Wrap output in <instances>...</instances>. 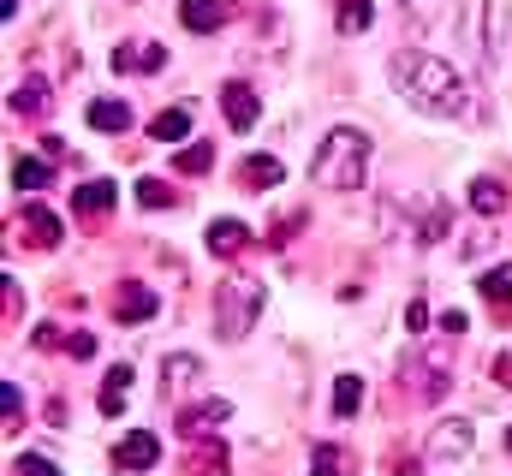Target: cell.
I'll use <instances>...</instances> for the list:
<instances>
[{
  "instance_id": "1",
  "label": "cell",
  "mask_w": 512,
  "mask_h": 476,
  "mask_svg": "<svg viewBox=\"0 0 512 476\" xmlns=\"http://www.w3.org/2000/svg\"><path fill=\"white\" fill-rule=\"evenodd\" d=\"M387 78L399 84V96L417 108V114H435V119H471L477 114V102H471V84H465V72L453 66V60H441V54H393L387 60Z\"/></svg>"
},
{
  "instance_id": "2",
  "label": "cell",
  "mask_w": 512,
  "mask_h": 476,
  "mask_svg": "<svg viewBox=\"0 0 512 476\" xmlns=\"http://www.w3.org/2000/svg\"><path fill=\"white\" fill-rule=\"evenodd\" d=\"M364 173H370V131L358 125H334L310 161V179L322 191H364Z\"/></svg>"
},
{
  "instance_id": "3",
  "label": "cell",
  "mask_w": 512,
  "mask_h": 476,
  "mask_svg": "<svg viewBox=\"0 0 512 476\" xmlns=\"http://www.w3.org/2000/svg\"><path fill=\"white\" fill-rule=\"evenodd\" d=\"M262 304H268L262 280H251V274L221 280V286H215V334H221V340H245L256 328V316H262Z\"/></svg>"
},
{
  "instance_id": "4",
  "label": "cell",
  "mask_w": 512,
  "mask_h": 476,
  "mask_svg": "<svg viewBox=\"0 0 512 476\" xmlns=\"http://www.w3.org/2000/svg\"><path fill=\"white\" fill-rule=\"evenodd\" d=\"M471 423L465 417H447V423H435V435H429V447H423V459L429 465H453V459H465L471 453Z\"/></svg>"
},
{
  "instance_id": "5",
  "label": "cell",
  "mask_w": 512,
  "mask_h": 476,
  "mask_svg": "<svg viewBox=\"0 0 512 476\" xmlns=\"http://www.w3.org/2000/svg\"><path fill=\"white\" fill-rule=\"evenodd\" d=\"M227 417H233V405H227V399H197V405H185V411H179V435H185V441H209Z\"/></svg>"
},
{
  "instance_id": "6",
  "label": "cell",
  "mask_w": 512,
  "mask_h": 476,
  "mask_svg": "<svg viewBox=\"0 0 512 476\" xmlns=\"http://www.w3.org/2000/svg\"><path fill=\"white\" fill-rule=\"evenodd\" d=\"M155 310H161V298H155L143 280H120V292H114V316H120V322H149Z\"/></svg>"
},
{
  "instance_id": "7",
  "label": "cell",
  "mask_w": 512,
  "mask_h": 476,
  "mask_svg": "<svg viewBox=\"0 0 512 476\" xmlns=\"http://www.w3.org/2000/svg\"><path fill=\"white\" fill-rule=\"evenodd\" d=\"M221 108H227V125H233V131H251L256 114H262L256 90H251V84H239V78H233V84H221Z\"/></svg>"
},
{
  "instance_id": "8",
  "label": "cell",
  "mask_w": 512,
  "mask_h": 476,
  "mask_svg": "<svg viewBox=\"0 0 512 476\" xmlns=\"http://www.w3.org/2000/svg\"><path fill=\"white\" fill-rule=\"evenodd\" d=\"M161 66H167V48L161 42H143L137 36V42H120L114 48V72H161Z\"/></svg>"
},
{
  "instance_id": "9",
  "label": "cell",
  "mask_w": 512,
  "mask_h": 476,
  "mask_svg": "<svg viewBox=\"0 0 512 476\" xmlns=\"http://www.w3.org/2000/svg\"><path fill=\"white\" fill-rule=\"evenodd\" d=\"M155 459H161V441H155L149 429H131L126 441L114 447V465H120V471H149Z\"/></svg>"
},
{
  "instance_id": "10",
  "label": "cell",
  "mask_w": 512,
  "mask_h": 476,
  "mask_svg": "<svg viewBox=\"0 0 512 476\" xmlns=\"http://www.w3.org/2000/svg\"><path fill=\"white\" fill-rule=\"evenodd\" d=\"M114 203H120V185H108V179H90V185H78V191H72V215H90V221H96V215H108Z\"/></svg>"
},
{
  "instance_id": "11",
  "label": "cell",
  "mask_w": 512,
  "mask_h": 476,
  "mask_svg": "<svg viewBox=\"0 0 512 476\" xmlns=\"http://www.w3.org/2000/svg\"><path fill=\"white\" fill-rule=\"evenodd\" d=\"M18 227L30 233V244H36V250H54V244H60V221H54V215H48L42 203H24V215H18Z\"/></svg>"
},
{
  "instance_id": "12",
  "label": "cell",
  "mask_w": 512,
  "mask_h": 476,
  "mask_svg": "<svg viewBox=\"0 0 512 476\" xmlns=\"http://www.w3.org/2000/svg\"><path fill=\"white\" fill-rule=\"evenodd\" d=\"M310 476H358V459L346 447L322 441V447H310Z\"/></svg>"
},
{
  "instance_id": "13",
  "label": "cell",
  "mask_w": 512,
  "mask_h": 476,
  "mask_svg": "<svg viewBox=\"0 0 512 476\" xmlns=\"http://www.w3.org/2000/svg\"><path fill=\"white\" fill-rule=\"evenodd\" d=\"M477 292H483V304H489L501 322H512V268H489Z\"/></svg>"
},
{
  "instance_id": "14",
  "label": "cell",
  "mask_w": 512,
  "mask_h": 476,
  "mask_svg": "<svg viewBox=\"0 0 512 476\" xmlns=\"http://www.w3.org/2000/svg\"><path fill=\"white\" fill-rule=\"evenodd\" d=\"M221 18H227V6H221V0H179V24H185V30H197V36H209Z\"/></svg>"
},
{
  "instance_id": "15",
  "label": "cell",
  "mask_w": 512,
  "mask_h": 476,
  "mask_svg": "<svg viewBox=\"0 0 512 476\" xmlns=\"http://www.w3.org/2000/svg\"><path fill=\"white\" fill-rule=\"evenodd\" d=\"M209 250H215V256H245V250H251V227H245V221H215V227H209Z\"/></svg>"
},
{
  "instance_id": "16",
  "label": "cell",
  "mask_w": 512,
  "mask_h": 476,
  "mask_svg": "<svg viewBox=\"0 0 512 476\" xmlns=\"http://www.w3.org/2000/svg\"><path fill=\"white\" fill-rule=\"evenodd\" d=\"M149 137L155 143H185L191 137V108H161V114L149 119Z\"/></svg>"
},
{
  "instance_id": "17",
  "label": "cell",
  "mask_w": 512,
  "mask_h": 476,
  "mask_svg": "<svg viewBox=\"0 0 512 476\" xmlns=\"http://www.w3.org/2000/svg\"><path fill=\"white\" fill-rule=\"evenodd\" d=\"M12 114H24V119L48 114V78H24V84L12 90Z\"/></svg>"
},
{
  "instance_id": "18",
  "label": "cell",
  "mask_w": 512,
  "mask_h": 476,
  "mask_svg": "<svg viewBox=\"0 0 512 476\" xmlns=\"http://www.w3.org/2000/svg\"><path fill=\"white\" fill-rule=\"evenodd\" d=\"M471 209H477V215H501V209H507V185H501L495 173L471 179Z\"/></svg>"
},
{
  "instance_id": "19",
  "label": "cell",
  "mask_w": 512,
  "mask_h": 476,
  "mask_svg": "<svg viewBox=\"0 0 512 476\" xmlns=\"http://www.w3.org/2000/svg\"><path fill=\"white\" fill-rule=\"evenodd\" d=\"M286 179V167L274 161V155H251L245 167H239V185H251V191H268V185H280Z\"/></svg>"
},
{
  "instance_id": "20",
  "label": "cell",
  "mask_w": 512,
  "mask_h": 476,
  "mask_svg": "<svg viewBox=\"0 0 512 476\" xmlns=\"http://www.w3.org/2000/svg\"><path fill=\"white\" fill-rule=\"evenodd\" d=\"M48 179H54L48 161H36V155H18V161H12V185H18V191H48Z\"/></svg>"
},
{
  "instance_id": "21",
  "label": "cell",
  "mask_w": 512,
  "mask_h": 476,
  "mask_svg": "<svg viewBox=\"0 0 512 476\" xmlns=\"http://www.w3.org/2000/svg\"><path fill=\"white\" fill-rule=\"evenodd\" d=\"M161 381H167V387H191V381H203V363H197L191 352L161 357Z\"/></svg>"
},
{
  "instance_id": "22",
  "label": "cell",
  "mask_w": 512,
  "mask_h": 476,
  "mask_svg": "<svg viewBox=\"0 0 512 476\" xmlns=\"http://www.w3.org/2000/svg\"><path fill=\"white\" fill-rule=\"evenodd\" d=\"M215 167V143H185L179 155H173V173H185V179H197V173H209Z\"/></svg>"
},
{
  "instance_id": "23",
  "label": "cell",
  "mask_w": 512,
  "mask_h": 476,
  "mask_svg": "<svg viewBox=\"0 0 512 476\" xmlns=\"http://www.w3.org/2000/svg\"><path fill=\"white\" fill-rule=\"evenodd\" d=\"M340 6V36H364L376 24V6L370 0H334Z\"/></svg>"
},
{
  "instance_id": "24",
  "label": "cell",
  "mask_w": 512,
  "mask_h": 476,
  "mask_svg": "<svg viewBox=\"0 0 512 476\" xmlns=\"http://www.w3.org/2000/svg\"><path fill=\"white\" fill-rule=\"evenodd\" d=\"M90 125L120 137V131H131V108H126V102H90Z\"/></svg>"
},
{
  "instance_id": "25",
  "label": "cell",
  "mask_w": 512,
  "mask_h": 476,
  "mask_svg": "<svg viewBox=\"0 0 512 476\" xmlns=\"http://www.w3.org/2000/svg\"><path fill=\"white\" fill-rule=\"evenodd\" d=\"M364 405V375H334V417H352Z\"/></svg>"
},
{
  "instance_id": "26",
  "label": "cell",
  "mask_w": 512,
  "mask_h": 476,
  "mask_svg": "<svg viewBox=\"0 0 512 476\" xmlns=\"http://www.w3.org/2000/svg\"><path fill=\"white\" fill-rule=\"evenodd\" d=\"M126 381H131L126 363H120V369H108V387H102V417H120V411H126Z\"/></svg>"
},
{
  "instance_id": "27",
  "label": "cell",
  "mask_w": 512,
  "mask_h": 476,
  "mask_svg": "<svg viewBox=\"0 0 512 476\" xmlns=\"http://www.w3.org/2000/svg\"><path fill=\"white\" fill-rule=\"evenodd\" d=\"M137 203H143V209H173L179 197H173L161 179H137Z\"/></svg>"
},
{
  "instance_id": "28",
  "label": "cell",
  "mask_w": 512,
  "mask_h": 476,
  "mask_svg": "<svg viewBox=\"0 0 512 476\" xmlns=\"http://www.w3.org/2000/svg\"><path fill=\"white\" fill-rule=\"evenodd\" d=\"M191 476H227V447H221V441L203 447V453L191 459Z\"/></svg>"
},
{
  "instance_id": "29",
  "label": "cell",
  "mask_w": 512,
  "mask_h": 476,
  "mask_svg": "<svg viewBox=\"0 0 512 476\" xmlns=\"http://www.w3.org/2000/svg\"><path fill=\"white\" fill-rule=\"evenodd\" d=\"M12 476H60V465L42 459V453H18V459H12Z\"/></svg>"
},
{
  "instance_id": "30",
  "label": "cell",
  "mask_w": 512,
  "mask_h": 476,
  "mask_svg": "<svg viewBox=\"0 0 512 476\" xmlns=\"http://www.w3.org/2000/svg\"><path fill=\"white\" fill-rule=\"evenodd\" d=\"M0 405H6V429H24V399L12 381H0Z\"/></svg>"
},
{
  "instance_id": "31",
  "label": "cell",
  "mask_w": 512,
  "mask_h": 476,
  "mask_svg": "<svg viewBox=\"0 0 512 476\" xmlns=\"http://www.w3.org/2000/svg\"><path fill=\"white\" fill-rule=\"evenodd\" d=\"M435 238H447V209H429L423 215V238L417 244H435Z\"/></svg>"
},
{
  "instance_id": "32",
  "label": "cell",
  "mask_w": 512,
  "mask_h": 476,
  "mask_svg": "<svg viewBox=\"0 0 512 476\" xmlns=\"http://www.w3.org/2000/svg\"><path fill=\"white\" fill-rule=\"evenodd\" d=\"M405 328H429V304H423V298L405 304Z\"/></svg>"
},
{
  "instance_id": "33",
  "label": "cell",
  "mask_w": 512,
  "mask_h": 476,
  "mask_svg": "<svg viewBox=\"0 0 512 476\" xmlns=\"http://www.w3.org/2000/svg\"><path fill=\"white\" fill-rule=\"evenodd\" d=\"M441 334L459 340V334H465V310H441Z\"/></svg>"
},
{
  "instance_id": "34",
  "label": "cell",
  "mask_w": 512,
  "mask_h": 476,
  "mask_svg": "<svg viewBox=\"0 0 512 476\" xmlns=\"http://www.w3.org/2000/svg\"><path fill=\"white\" fill-rule=\"evenodd\" d=\"M489 375H495V381H501V387H512V357L501 352V357H495V363H489Z\"/></svg>"
},
{
  "instance_id": "35",
  "label": "cell",
  "mask_w": 512,
  "mask_h": 476,
  "mask_svg": "<svg viewBox=\"0 0 512 476\" xmlns=\"http://www.w3.org/2000/svg\"><path fill=\"white\" fill-rule=\"evenodd\" d=\"M507 447H512V435H507Z\"/></svg>"
}]
</instances>
